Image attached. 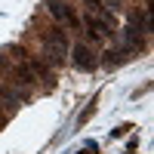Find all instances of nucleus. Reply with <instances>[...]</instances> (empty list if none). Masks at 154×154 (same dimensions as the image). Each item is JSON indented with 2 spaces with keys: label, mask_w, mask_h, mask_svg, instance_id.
Segmentation results:
<instances>
[{
  "label": "nucleus",
  "mask_w": 154,
  "mask_h": 154,
  "mask_svg": "<svg viewBox=\"0 0 154 154\" xmlns=\"http://www.w3.org/2000/svg\"><path fill=\"white\" fill-rule=\"evenodd\" d=\"M43 43H46V62H53V65H59V62L68 56V40H65V34L59 28L43 34Z\"/></svg>",
  "instance_id": "1"
},
{
  "label": "nucleus",
  "mask_w": 154,
  "mask_h": 154,
  "mask_svg": "<svg viewBox=\"0 0 154 154\" xmlns=\"http://www.w3.org/2000/svg\"><path fill=\"white\" fill-rule=\"evenodd\" d=\"M46 12H49L56 22L68 25V28H77V25H80V19L74 16V9H71V6H65L62 0H46Z\"/></svg>",
  "instance_id": "2"
},
{
  "label": "nucleus",
  "mask_w": 154,
  "mask_h": 154,
  "mask_svg": "<svg viewBox=\"0 0 154 154\" xmlns=\"http://www.w3.org/2000/svg\"><path fill=\"white\" fill-rule=\"evenodd\" d=\"M71 59H74V68H80V71H93V68L99 65V59L93 56V49H89L86 43H74Z\"/></svg>",
  "instance_id": "3"
}]
</instances>
